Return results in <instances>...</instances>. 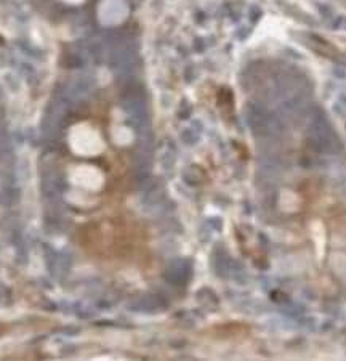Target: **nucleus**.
<instances>
[{
  "label": "nucleus",
  "mask_w": 346,
  "mask_h": 361,
  "mask_svg": "<svg viewBox=\"0 0 346 361\" xmlns=\"http://www.w3.org/2000/svg\"><path fill=\"white\" fill-rule=\"evenodd\" d=\"M96 172L91 167H76L72 172V182L77 186H85V188H94L96 185V180H91L90 177H95Z\"/></svg>",
  "instance_id": "nucleus-2"
},
{
  "label": "nucleus",
  "mask_w": 346,
  "mask_h": 361,
  "mask_svg": "<svg viewBox=\"0 0 346 361\" xmlns=\"http://www.w3.org/2000/svg\"><path fill=\"white\" fill-rule=\"evenodd\" d=\"M69 140H71V148L77 154H95L98 151V145H100L96 133L89 126L84 124L74 127Z\"/></svg>",
  "instance_id": "nucleus-1"
}]
</instances>
